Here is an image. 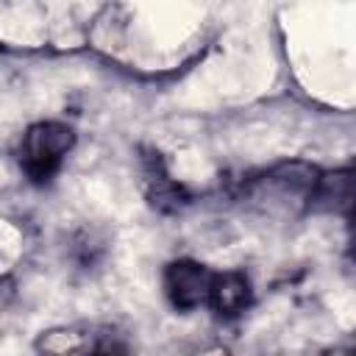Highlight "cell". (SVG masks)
<instances>
[{"label":"cell","mask_w":356,"mask_h":356,"mask_svg":"<svg viewBox=\"0 0 356 356\" xmlns=\"http://www.w3.org/2000/svg\"><path fill=\"white\" fill-rule=\"evenodd\" d=\"M75 142V134L64 122H36L25 131L22 145H19V167L33 184L50 181L64 156L70 153Z\"/></svg>","instance_id":"2"},{"label":"cell","mask_w":356,"mask_h":356,"mask_svg":"<svg viewBox=\"0 0 356 356\" xmlns=\"http://www.w3.org/2000/svg\"><path fill=\"white\" fill-rule=\"evenodd\" d=\"M145 189H147L150 203L156 209H161V211H172V209H178L186 200L184 189L167 175V170H164L159 156H150L145 161Z\"/></svg>","instance_id":"7"},{"label":"cell","mask_w":356,"mask_h":356,"mask_svg":"<svg viewBox=\"0 0 356 356\" xmlns=\"http://www.w3.org/2000/svg\"><path fill=\"white\" fill-rule=\"evenodd\" d=\"M317 178L320 170L312 164H278L248 184V200L270 214H295L300 209H309V197L314 192Z\"/></svg>","instance_id":"1"},{"label":"cell","mask_w":356,"mask_h":356,"mask_svg":"<svg viewBox=\"0 0 356 356\" xmlns=\"http://www.w3.org/2000/svg\"><path fill=\"white\" fill-rule=\"evenodd\" d=\"M345 217H348V250L356 259V203L350 206V211Z\"/></svg>","instance_id":"8"},{"label":"cell","mask_w":356,"mask_h":356,"mask_svg":"<svg viewBox=\"0 0 356 356\" xmlns=\"http://www.w3.org/2000/svg\"><path fill=\"white\" fill-rule=\"evenodd\" d=\"M103 334H95L86 325H70V328H53L44 331L36 339V350L44 353H58V356H72V353H92V350H108L106 342H100Z\"/></svg>","instance_id":"5"},{"label":"cell","mask_w":356,"mask_h":356,"mask_svg":"<svg viewBox=\"0 0 356 356\" xmlns=\"http://www.w3.org/2000/svg\"><path fill=\"white\" fill-rule=\"evenodd\" d=\"M209 306L222 314L234 317L250 306V281L242 273H220L211 278L209 289Z\"/></svg>","instance_id":"6"},{"label":"cell","mask_w":356,"mask_h":356,"mask_svg":"<svg viewBox=\"0 0 356 356\" xmlns=\"http://www.w3.org/2000/svg\"><path fill=\"white\" fill-rule=\"evenodd\" d=\"M211 273L192 261V259H178L172 264H167L164 270V289L167 298L175 309L189 312L197 309L200 303H209V289H211Z\"/></svg>","instance_id":"3"},{"label":"cell","mask_w":356,"mask_h":356,"mask_svg":"<svg viewBox=\"0 0 356 356\" xmlns=\"http://www.w3.org/2000/svg\"><path fill=\"white\" fill-rule=\"evenodd\" d=\"M353 203H356V170L320 172L314 192L309 197V211L348 214Z\"/></svg>","instance_id":"4"}]
</instances>
